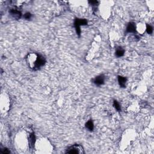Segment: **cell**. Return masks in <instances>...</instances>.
Segmentation results:
<instances>
[{
    "instance_id": "obj_14",
    "label": "cell",
    "mask_w": 154,
    "mask_h": 154,
    "mask_svg": "<svg viewBox=\"0 0 154 154\" xmlns=\"http://www.w3.org/2000/svg\"><path fill=\"white\" fill-rule=\"evenodd\" d=\"M89 3L92 6H96L99 4V2L98 1H89Z\"/></svg>"
},
{
    "instance_id": "obj_15",
    "label": "cell",
    "mask_w": 154,
    "mask_h": 154,
    "mask_svg": "<svg viewBox=\"0 0 154 154\" xmlns=\"http://www.w3.org/2000/svg\"><path fill=\"white\" fill-rule=\"evenodd\" d=\"M1 152H2V154H10V151H9V150L5 148V149H4L3 151H1Z\"/></svg>"
},
{
    "instance_id": "obj_12",
    "label": "cell",
    "mask_w": 154,
    "mask_h": 154,
    "mask_svg": "<svg viewBox=\"0 0 154 154\" xmlns=\"http://www.w3.org/2000/svg\"><path fill=\"white\" fill-rule=\"evenodd\" d=\"M146 32L147 33V34H151L153 33V27L151 25L147 24L146 25Z\"/></svg>"
},
{
    "instance_id": "obj_8",
    "label": "cell",
    "mask_w": 154,
    "mask_h": 154,
    "mask_svg": "<svg viewBox=\"0 0 154 154\" xmlns=\"http://www.w3.org/2000/svg\"><path fill=\"white\" fill-rule=\"evenodd\" d=\"M86 128L89 131H93L94 129V124L92 120H89L86 123Z\"/></svg>"
},
{
    "instance_id": "obj_9",
    "label": "cell",
    "mask_w": 154,
    "mask_h": 154,
    "mask_svg": "<svg viewBox=\"0 0 154 154\" xmlns=\"http://www.w3.org/2000/svg\"><path fill=\"white\" fill-rule=\"evenodd\" d=\"M124 54H125V50L121 47H119L117 48L116 51V56L117 57H121L123 56Z\"/></svg>"
},
{
    "instance_id": "obj_7",
    "label": "cell",
    "mask_w": 154,
    "mask_h": 154,
    "mask_svg": "<svg viewBox=\"0 0 154 154\" xmlns=\"http://www.w3.org/2000/svg\"><path fill=\"white\" fill-rule=\"evenodd\" d=\"M117 80H118L119 86L121 87H126V82L127 81V78L126 77H122V76H118L117 77Z\"/></svg>"
},
{
    "instance_id": "obj_4",
    "label": "cell",
    "mask_w": 154,
    "mask_h": 154,
    "mask_svg": "<svg viewBox=\"0 0 154 154\" xmlns=\"http://www.w3.org/2000/svg\"><path fill=\"white\" fill-rule=\"evenodd\" d=\"M9 13L10 14L11 16L15 19H19L21 18L22 13L19 10H18L17 9H11L9 10Z\"/></svg>"
},
{
    "instance_id": "obj_3",
    "label": "cell",
    "mask_w": 154,
    "mask_h": 154,
    "mask_svg": "<svg viewBox=\"0 0 154 154\" xmlns=\"http://www.w3.org/2000/svg\"><path fill=\"white\" fill-rule=\"evenodd\" d=\"M66 152L68 154H81L84 153V151L82 146L79 144H75L70 146Z\"/></svg>"
},
{
    "instance_id": "obj_5",
    "label": "cell",
    "mask_w": 154,
    "mask_h": 154,
    "mask_svg": "<svg viewBox=\"0 0 154 154\" xmlns=\"http://www.w3.org/2000/svg\"><path fill=\"white\" fill-rule=\"evenodd\" d=\"M105 77L103 75H100L99 76H97L94 78L93 83L96 86H101L104 84Z\"/></svg>"
},
{
    "instance_id": "obj_13",
    "label": "cell",
    "mask_w": 154,
    "mask_h": 154,
    "mask_svg": "<svg viewBox=\"0 0 154 154\" xmlns=\"http://www.w3.org/2000/svg\"><path fill=\"white\" fill-rule=\"evenodd\" d=\"M24 17L25 19H27V20H30L32 17V14L30 12H27L25 15H24Z\"/></svg>"
},
{
    "instance_id": "obj_2",
    "label": "cell",
    "mask_w": 154,
    "mask_h": 154,
    "mask_svg": "<svg viewBox=\"0 0 154 154\" xmlns=\"http://www.w3.org/2000/svg\"><path fill=\"white\" fill-rule=\"evenodd\" d=\"M87 24V21L85 19H79V18H76L74 21V27L75 28L76 32L77 34L79 36L81 34V29L80 27L81 26L86 25Z\"/></svg>"
},
{
    "instance_id": "obj_1",
    "label": "cell",
    "mask_w": 154,
    "mask_h": 154,
    "mask_svg": "<svg viewBox=\"0 0 154 154\" xmlns=\"http://www.w3.org/2000/svg\"><path fill=\"white\" fill-rule=\"evenodd\" d=\"M46 62V59H45V57L41 55V54H37L34 62L33 63V69L35 71L40 69L41 67L45 65Z\"/></svg>"
},
{
    "instance_id": "obj_6",
    "label": "cell",
    "mask_w": 154,
    "mask_h": 154,
    "mask_svg": "<svg viewBox=\"0 0 154 154\" xmlns=\"http://www.w3.org/2000/svg\"><path fill=\"white\" fill-rule=\"evenodd\" d=\"M126 33H136V26L134 22H129L128 24L126 29Z\"/></svg>"
},
{
    "instance_id": "obj_10",
    "label": "cell",
    "mask_w": 154,
    "mask_h": 154,
    "mask_svg": "<svg viewBox=\"0 0 154 154\" xmlns=\"http://www.w3.org/2000/svg\"><path fill=\"white\" fill-rule=\"evenodd\" d=\"M30 142L31 145H34V143L36 142V136H35L34 133H32L30 135Z\"/></svg>"
},
{
    "instance_id": "obj_11",
    "label": "cell",
    "mask_w": 154,
    "mask_h": 154,
    "mask_svg": "<svg viewBox=\"0 0 154 154\" xmlns=\"http://www.w3.org/2000/svg\"><path fill=\"white\" fill-rule=\"evenodd\" d=\"M113 106H114V107L116 108V110L117 111H121V107H120V104L116 100H114L113 101Z\"/></svg>"
}]
</instances>
